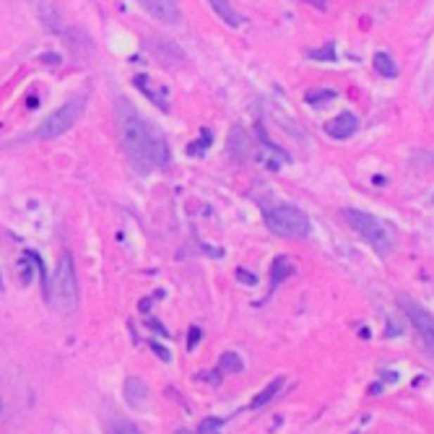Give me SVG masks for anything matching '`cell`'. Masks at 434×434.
I'll list each match as a JSON object with an SVG mask.
<instances>
[{"mask_svg": "<svg viewBox=\"0 0 434 434\" xmlns=\"http://www.w3.org/2000/svg\"><path fill=\"white\" fill-rule=\"evenodd\" d=\"M115 112H117V128L120 138H122V148L128 153L130 164L138 172H151L167 167L170 164V148H167L162 130L153 128L151 122L141 120V115L130 107L125 96H117Z\"/></svg>", "mask_w": 434, "mask_h": 434, "instance_id": "obj_1", "label": "cell"}, {"mask_svg": "<svg viewBox=\"0 0 434 434\" xmlns=\"http://www.w3.org/2000/svg\"><path fill=\"white\" fill-rule=\"evenodd\" d=\"M47 299H52V307L60 315H70L78 307V279L73 268V257L65 253L60 257L58 271L52 276V283L47 286Z\"/></svg>", "mask_w": 434, "mask_h": 434, "instance_id": "obj_2", "label": "cell"}, {"mask_svg": "<svg viewBox=\"0 0 434 434\" xmlns=\"http://www.w3.org/2000/svg\"><path fill=\"white\" fill-rule=\"evenodd\" d=\"M265 224L273 234L279 237H291L302 239L309 234V219L305 211H299L297 205L291 203H279L265 211Z\"/></svg>", "mask_w": 434, "mask_h": 434, "instance_id": "obj_3", "label": "cell"}, {"mask_svg": "<svg viewBox=\"0 0 434 434\" xmlns=\"http://www.w3.org/2000/svg\"><path fill=\"white\" fill-rule=\"evenodd\" d=\"M343 219L349 222V226L357 234H362V237L369 242V247H375L377 255H390L392 250V242L390 237H388V231H385L383 222H377L375 216H369V213L364 211H357V208H343Z\"/></svg>", "mask_w": 434, "mask_h": 434, "instance_id": "obj_4", "label": "cell"}, {"mask_svg": "<svg viewBox=\"0 0 434 434\" xmlns=\"http://www.w3.org/2000/svg\"><path fill=\"white\" fill-rule=\"evenodd\" d=\"M84 107H86L84 96H76L73 102L63 104L58 112H52L50 117L44 120L42 125L37 128V138L50 141V138H58V136H63V133H68V130L76 125V120L84 115Z\"/></svg>", "mask_w": 434, "mask_h": 434, "instance_id": "obj_5", "label": "cell"}, {"mask_svg": "<svg viewBox=\"0 0 434 434\" xmlns=\"http://www.w3.org/2000/svg\"><path fill=\"white\" fill-rule=\"evenodd\" d=\"M400 307H403V312L409 315V320L416 325V331L424 336V343H426V351L432 354V346H434V323H432V312L424 309L421 305H416L414 299L409 297H400Z\"/></svg>", "mask_w": 434, "mask_h": 434, "instance_id": "obj_6", "label": "cell"}, {"mask_svg": "<svg viewBox=\"0 0 434 434\" xmlns=\"http://www.w3.org/2000/svg\"><path fill=\"white\" fill-rule=\"evenodd\" d=\"M156 21L162 24H179V6L174 0H138Z\"/></svg>", "mask_w": 434, "mask_h": 434, "instance_id": "obj_7", "label": "cell"}, {"mask_svg": "<svg viewBox=\"0 0 434 434\" xmlns=\"http://www.w3.org/2000/svg\"><path fill=\"white\" fill-rule=\"evenodd\" d=\"M357 130H359V120H357V115H351V112H340L338 117H333L331 122L325 125V133L331 138H336V141H346V138H351Z\"/></svg>", "mask_w": 434, "mask_h": 434, "instance_id": "obj_8", "label": "cell"}, {"mask_svg": "<svg viewBox=\"0 0 434 434\" xmlns=\"http://www.w3.org/2000/svg\"><path fill=\"white\" fill-rule=\"evenodd\" d=\"M208 3H211V8L219 13V18H222V21H226L229 26H242V21H245V18L239 16L234 8H231L229 0H208Z\"/></svg>", "mask_w": 434, "mask_h": 434, "instance_id": "obj_9", "label": "cell"}, {"mask_svg": "<svg viewBox=\"0 0 434 434\" xmlns=\"http://www.w3.org/2000/svg\"><path fill=\"white\" fill-rule=\"evenodd\" d=\"M375 68H377V73H383L385 78L398 76V65L392 63V58L388 55V52H377L375 55Z\"/></svg>", "mask_w": 434, "mask_h": 434, "instance_id": "obj_10", "label": "cell"}, {"mask_svg": "<svg viewBox=\"0 0 434 434\" xmlns=\"http://www.w3.org/2000/svg\"><path fill=\"white\" fill-rule=\"evenodd\" d=\"M281 388H283V380H281V377H279V380H273V383L268 385V388H265V390L260 392V395H257L255 400H253V406H250V409H263L265 403H268V400H271L273 395H276V392L281 390Z\"/></svg>", "mask_w": 434, "mask_h": 434, "instance_id": "obj_11", "label": "cell"}, {"mask_svg": "<svg viewBox=\"0 0 434 434\" xmlns=\"http://www.w3.org/2000/svg\"><path fill=\"white\" fill-rule=\"evenodd\" d=\"M286 276H291V265H289V260H286V257H279V260H276V265H273V281L281 283Z\"/></svg>", "mask_w": 434, "mask_h": 434, "instance_id": "obj_12", "label": "cell"}, {"mask_svg": "<svg viewBox=\"0 0 434 434\" xmlns=\"http://www.w3.org/2000/svg\"><path fill=\"white\" fill-rule=\"evenodd\" d=\"M219 366H222L224 372H239V369H242V359H239L237 354H224Z\"/></svg>", "mask_w": 434, "mask_h": 434, "instance_id": "obj_13", "label": "cell"}, {"mask_svg": "<svg viewBox=\"0 0 434 434\" xmlns=\"http://www.w3.org/2000/svg\"><path fill=\"white\" fill-rule=\"evenodd\" d=\"M224 426V421L222 419H205V421H200V426H198V432L200 434H208V432H219V429H222Z\"/></svg>", "mask_w": 434, "mask_h": 434, "instance_id": "obj_14", "label": "cell"}, {"mask_svg": "<svg viewBox=\"0 0 434 434\" xmlns=\"http://www.w3.org/2000/svg\"><path fill=\"white\" fill-rule=\"evenodd\" d=\"M237 279H239V281H245V286H255V283H257L255 276H253V273H247L245 268H237Z\"/></svg>", "mask_w": 434, "mask_h": 434, "instance_id": "obj_15", "label": "cell"}, {"mask_svg": "<svg viewBox=\"0 0 434 434\" xmlns=\"http://www.w3.org/2000/svg\"><path fill=\"white\" fill-rule=\"evenodd\" d=\"M153 351H156V354H159V357H162L164 362H167V359H170V354H167V351H164L162 346H156V343H153Z\"/></svg>", "mask_w": 434, "mask_h": 434, "instance_id": "obj_16", "label": "cell"}, {"mask_svg": "<svg viewBox=\"0 0 434 434\" xmlns=\"http://www.w3.org/2000/svg\"><path fill=\"white\" fill-rule=\"evenodd\" d=\"M198 336H200V333H198V331L190 333V346H193V343H196V340H198Z\"/></svg>", "mask_w": 434, "mask_h": 434, "instance_id": "obj_17", "label": "cell"}, {"mask_svg": "<svg viewBox=\"0 0 434 434\" xmlns=\"http://www.w3.org/2000/svg\"><path fill=\"white\" fill-rule=\"evenodd\" d=\"M0 289H3V279H0Z\"/></svg>", "mask_w": 434, "mask_h": 434, "instance_id": "obj_18", "label": "cell"}]
</instances>
